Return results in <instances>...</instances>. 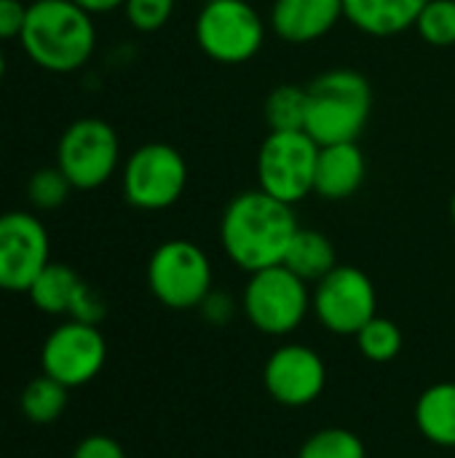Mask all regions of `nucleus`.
Segmentation results:
<instances>
[{"label": "nucleus", "instance_id": "nucleus-10", "mask_svg": "<svg viewBox=\"0 0 455 458\" xmlns=\"http://www.w3.org/2000/svg\"><path fill=\"white\" fill-rule=\"evenodd\" d=\"M311 314L333 335H357L378 317L373 279L357 266H335L311 290Z\"/></svg>", "mask_w": 455, "mask_h": 458}, {"label": "nucleus", "instance_id": "nucleus-15", "mask_svg": "<svg viewBox=\"0 0 455 458\" xmlns=\"http://www.w3.org/2000/svg\"><path fill=\"white\" fill-rule=\"evenodd\" d=\"M367 180V156L359 142H335L319 148L314 193L324 201H346Z\"/></svg>", "mask_w": 455, "mask_h": 458}, {"label": "nucleus", "instance_id": "nucleus-32", "mask_svg": "<svg viewBox=\"0 0 455 458\" xmlns=\"http://www.w3.org/2000/svg\"><path fill=\"white\" fill-rule=\"evenodd\" d=\"M451 217H453V223H455V193H453V199H451Z\"/></svg>", "mask_w": 455, "mask_h": 458}, {"label": "nucleus", "instance_id": "nucleus-4", "mask_svg": "<svg viewBox=\"0 0 455 458\" xmlns=\"http://www.w3.org/2000/svg\"><path fill=\"white\" fill-rule=\"evenodd\" d=\"M268 32V19L252 0H204L193 21L196 46L217 64H244L255 59Z\"/></svg>", "mask_w": 455, "mask_h": 458}, {"label": "nucleus", "instance_id": "nucleus-18", "mask_svg": "<svg viewBox=\"0 0 455 458\" xmlns=\"http://www.w3.org/2000/svg\"><path fill=\"white\" fill-rule=\"evenodd\" d=\"M295 276H300L308 284H316L319 279H324L335 266H338V252L335 244L330 242V236H324L316 228H298V233L292 236L284 263Z\"/></svg>", "mask_w": 455, "mask_h": 458}, {"label": "nucleus", "instance_id": "nucleus-16", "mask_svg": "<svg viewBox=\"0 0 455 458\" xmlns=\"http://www.w3.org/2000/svg\"><path fill=\"white\" fill-rule=\"evenodd\" d=\"M426 0H343L346 21L370 38H394L416 27Z\"/></svg>", "mask_w": 455, "mask_h": 458}, {"label": "nucleus", "instance_id": "nucleus-7", "mask_svg": "<svg viewBox=\"0 0 455 458\" xmlns=\"http://www.w3.org/2000/svg\"><path fill=\"white\" fill-rule=\"evenodd\" d=\"M147 287L172 311L198 309L215 287V268L206 250L190 239L161 242L147 260Z\"/></svg>", "mask_w": 455, "mask_h": 458}, {"label": "nucleus", "instance_id": "nucleus-25", "mask_svg": "<svg viewBox=\"0 0 455 458\" xmlns=\"http://www.w3.org/2000/svg\"><path fill=\"white\" fill-rule=\"evenodd\" d=\"M413 30L432 48L455 46V0H426Z\"/></svg>", "mask_w": 455, "mask_h": 458}, {"label": "nucleus", "instance_id": "nucleus-24", "mask_svg": "<svg viewBox=\"0 0 455 458\" xmlns=\"http://www.w3.org/2000/svg\"><path fill=\"white\" fill-rule=\"evenodd\" d=\"M72 191H75L72 182L64 177V172L56 164L54 166H40L27 180V201L38 212H54V209H59L70 199Z\"/></svg>", "mask_w": 455, "mask_h": 458}, {"label": "nucleus", "instance_id": "nucleus-33", "mask_svg": "<svg viewBox=\"0 0 455 458\" xmlns=\"http://www.w3.org/2000/svg\"><path fill=\"white\" fill-rule=\"evenodd\" d=\"M0 153H3V142H0Z\"/></svg>", "mask_w": 455, "mask_h": 458}, {"label": "nucleus", "instance_id": "nucleus-22", "mask_svg": "<svg viewBox=\"0 0 455 458\" xmlns=\"http://www.w3.org/2000/svg\"><path fill=\"white\" fill-rule=\"evenodd\" d=\"M357 349L359 354L367 360V362H375V365H386V362H394L405 346V338H402V330L397 322L386 319V317H373L357 335Z\"/></svg>", "mask_w": 455, "mask_h": 458}, {"label": "nucleus", "instance_id": "nucleus-28", "mask_svg": "<svg viewBox=\"0 0 455 458\" xmlns=\"http://www.w3.org/2000/svg\"><path fill=\"white\" fill-rule=\"evenodd\" d=\"M70 458H126V451L110 435H88L75 445Z\"/></svg>", "mask_w": 455, "mask_h": 458}, {"label": "nucleus", "instance_id": "nucleus-13", "mask_svg": "<svg viewBox=\"0 0 455 458\" xmlns=\"http://www.w3.org/2000/svg\"><path fill=\"white\" fill-rule=\"evenodd\" d=\"M263 386L274 403L284 408H306L322 397L327 386V365L322 354L306 344H282L263 365Z\"/></svg>", "mask_w": 455, "mask_h": 458}, {"label": "nucleus", "instance_id": "nucleus-21", "mask_svg": "<svg viewBox=\"0 0 455 458\" xmlns=\"http://www.w3.org/2000/svg\"><path fill=\"white\" fill-rule=\"evenodd\" d=\"M67 392H70L67 386H62L59 381H54L48 376L32 378L21 389V397H19L21 416L35 427H48V424L59 421L67 408Z\"/></svg>", "mask_w": 455, "mask_h": 458}, {"label": "nucleus", "instance_id": "nucleus-5", "mask_svg": "<svg viewBox=\"0 0 455 458\" xmlns=\"http://www.w3.org/2000/svg\"><path fill=\"white\" fill-rule=\"evenodd\" d=\"M241 314L257 333L268 338H284L295 333L311 314V287L287 266H271L247 274V284L241 290Z\"/></svg>", "mask_w": 455, "mask_h": 458}, {"label": "nucleus", "instance_id": "nucleus-20", "mask_svg": "<svg viewBox=\"0 0 455 458\" xmlns=\"http://www.w3.org/2000/svg\"><path fill=\"white\" fill-rule=\"evenodd\" d=\"M263 115H265V123H268L271 131H306L308 86L279 83L265 97Z\"/></svg>", "mask_w": 455, "mask_h": 458}, {"label": "nucleus", "instance_id": "nucleus-14", "mask_svg": "<svg viewBox=\"0 0 455 458\" xmlns=\"http://www.w3.org/2000/svg\"><path fill=\"white\" fill-rule=\"evenodd\" d=\"M265 19L287 46H311L346 21L343 0H271Z\"/></svg>", "mask_w": 455, "mask_h": 458}, {"label": "nucleus", "instance_id": "nucleus-34", "mask_svg": "<svg viewBox=\"0 0 455 458\" xmlns=\"http://www.w3.org/2000/svg\"><path fill=\"white\" fill-rule=\"evenodd\" d=\"M29 3H32V0H29Z\"/></svg>", "mask_w": 455, "mask_h": 458}, {"label": "nucleus", "instance_id": "nucleus-27", "mask_svg": "<svg viewBox=\"0 0 455 458\" xmlns=\"http://www.w3.org/2000/svg\"><path fill=\"white\" fill-rule=\"evenodd\" d=\"M241 309V301H236L228 290H220V287H212V293L201 301L198 306V314L206 325L212 327H225L236 319Z\"/></svg>", "mask_w": 455, "mask_h": 458}, {"label": "nucleus", "instance_id": "nucleus-8", "mask_svg": "<svg viewBox=\"0 0 455 458\" xmlns=\"http://www.w3.org/2000/svg\"><path fill=\"white\" fill-rule=\"evenodd\" d=\"M319 145L308 131H268L257 148V188L284 204H300L314 193Z\"/></svg>", "mask_w": 455, "mask_h": 458}, {"label": "nucleus", "instance_id": "nucleus-9", "mask_svg": "<svg viewBox=\"0 0 455 458\" xmlns=\"http://www.w3.org/2000/svg\"><path fill=\"white\" fill-rule=\"evenodd\" d=\"M121 137L102 118L72 121L56 142V166L75 191H97L121 172Z\"/></svg>", "mask_w": 455, "mask_h": 458}, {"label": "nucleus", "instance_id": "nucleus-31", "mask_svg": "<svg viewBox=\"0 0 455 458\" xmlns=\"http://www.w3.org/2000/svg\"><path fill=\"white\" fill-rule=\"evenodd\" d=\"M3 78H5V54L0 48V83H3Z\"/></svg>", "mask_w": 455, "mask_h": 458}, {"label": "nucleus", "instance_id": "nucleus-6", "mask_svg": "<svg viewBox=\"0 0 455 458\" xmlns=\"http://www.w3.org/2000/svg\"><path fill=\"white\" fill-rule=\"evenodd\" d=\"M188 188V161L169 142H145L121 164V193L139 212L174 207Z\"/></svg>", "mask_w": 455, "mask_h": 458}, {"label": "nucleus", "instance_id": "nucleus-30", "mask_svg": "<svg viewBox=\"0 0 455 458\" xmlns=\"http://www.w3.org/2000/svg\"><path fill=\"white\" fill-rule=\"evenodd\" d=\"M72 3H78L80 8H86L88 13H110V11H115V8H123V0H72Z\"/></svg>", "mask_w": 455, "mask_h": 458}, {"label": "nucleus", "instance_id": "nucleus-26", "mask_svg": "<svg viewBox=\"0 0 455 458\" xmlns=\"http://www.w3.org/2000/svg\"><path fill=\"white\" fill-rule=\"evenodd\" d=\"M177 11V0H123V16L137 32H158L164 30Z\"/></svg>", "mask_w": 455, "mask_h": 458}, {"label": "nucleus", "instance_id": "nucleus-12", "mask_svg": "<svg viewBox=\"0 0 455 458\" xmlns=\"http://www.w3.org/2000/svg\"><path fill=\"white\" fill-rule=\"evenodd\" d=\"M51 263L48 231L35 212L11 209L0 215V290L27 293Z\"/></svg>", "mask_w": 455, "mask_h": 458}, {"label": "nucleus", "instance_id": "nucleus-3", "mask_svg": "<svg viewBox=\"0 0 455 458\" xmlns=\"http://www.w3.org/2000/svg\"><path fill=\"white\" fill-rule=\"evenodd\" d=\"M373 113V86L351 67H333L308 83L306 131L319 148L357 142Z\"/></svg>", "mask_w": 455, "mask_h": 458}, {"label": "nucleus", "instance_id": "nucleus-23", "mask_svg": "<svg viewBox=\"0 0 455 458\" xmlns=\"http://www.w3.org/2000/svg\"><path fill=\"white\" fill-rule=\"evenodd\" d=\"M298 458H367L365 440L346 427H324L306 437Z\"/></svg>", "mask_w": 455, "mask_h": 458}, {"label": "nucleus", "instance_id": "nucleus-2", "mask_svg": "<svg viewBox=\"0 0 455 458\" xmlns=\"http://www.w3.org/2000/svg\"><path fill=\"white\" fill-rule=\"evenodd\" d=\"M19 43L46 72H78L97 51V21L72 0H32Z\"/></svg>", "mask_w": 455, "mask_h": 458}, {"label": "nucleus", "instance_id": "nucleus-11", "mask_svg": "<svg viewBox=\"0 0 455 458\" xmlns=\"http://www.w3.org/2000/svg\"><path fill=\"white\" fill-rule=\"evenodd\" d=\"M107 362V341L99 325L67 319L56 325L40 349L43 376L59 381L67 389L91 384Z\"/></svg>", "mask_w": 455, "mask_h": 458}, {"label": "nucleus", "instance_id": "nucleus-19", "mask_svg": "<svg viewBox=\"0 0 455 458\" xmlns=\"http://www.w3.org/2000/svg\"><path fill=\"white\" fill-rule=\"evenodd\" d=\"M83 279L64 263H48L38 279L32 282V287L27 290L32 306L48 317H70L80 290H83Z\"/></svg>", "mask_w": 455, "mask_h": 458}, {"label": "nucleus", "instance_id": "nucleus-1", "mask_svg": "<svg viewBox=\"0 0 455 458\" xmlns=\"http://www.w3.org/2000/svg\"><path fill=\"white\" fill-rule=\"evenodd\" d=\"M300 223L292 204L260 188L236 193L220 215V247L244 274L282 266Z\"/></svg>", "mask_w": 455, "mask_h": 458}, {"label": "nucleus", "instance_id": "nucleus-29", "mask_svg": "<svg viewBox=\"0 0 455 458\" xmlns=\"http://www.w3.org/2000/svg\"><path fill=\"white\" fill-rule=\"evenodd\" d=\"M27 5L21 0H0V40H19L24 19H27Z\"/></svg>", "mask_w": 455, "mask_h": 458}, {"label": "nucleus", "instance_id": "nucleus-17", "mask_svg": "<svg viewBox=\"0 0 455 458\" xmlns=\"http://www.w3.org/2000/svg\"><path fill=\"white\" fill-rule=\"evenodd\" d=\"M416 427L437 448H455V381H440L416 400Z\"/></svg>", "mask_w": 455, "mask_h": 458}]
</instances>
